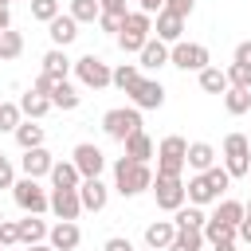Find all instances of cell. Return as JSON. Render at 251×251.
<instances>
[{
	"label": "cell",
	"instance_id": "7",
	"mask_svg": "<svg viewBox=\"0 0 251 251\" xmlns=\"http://www.w3.org/2000/svg\"><path fill=\"white\" fill-rule=\"evenodd\" d=\"M169 63L180 67V71H196V75H200L204 67H212V55H208L204 43H188V39H180V43L169 47Z\"/></svg>",
	"mask_w": 251,
	"mask_h": 251
},
{
	"label": "cell",
	"instance_id": "59",
	"mask_svg": "<svg viewBox=\"0 0 251 251\" xmlns=\"http://www.w3.org/2000/svg\"><path fill=\"white\" fill-rule=\"evenodd\" d=\"M145 251H149V247H145Z\"/></svg>",
	"mask_w": 251,
	"mask_h": 251
},
{
	"label": "cell",
	"instance_id": "51",
	"mask_svg": "<svg viewBox=\"0 0 251 251\" xmlns=\"http://www.w3.org/2000/svg\"><path fill=\"white\" fill-rule=\"evenodd\" d=\"M235 235H239L243 243H251V220H247V216L239 220V227H235Z\"/></svg>",
	"mask_w": 251,
	"mask_h": 251
},
{
	"label": "cell",
	"instance_id": "25",
	"mask_svg": "<svg viewBox=\"0 0 251 251\" xmlns=\"http://www.w3.org/2000/svg\"><path fill=\"white\" fill-rule=\"evenodd\" d=\"M78 102H82V94H78V86L75 82H55V90H51V110H78Z\"/></svg>",
	"mask_w": 251,
	"mask_h": 251
},
{
	"label": "cell",
	"instance_id": "8",
	"mask_svg": "<svg viewBox=\"0 0 251 251\" xmlns=\"http://www.w3.org/2000/svg\"><path fill=\"white\" fill-rule=\"evenodd\" d=\"M247 165H251V141L243 133H227L224 137V169H227V176H247Z\"/></svg>",
	"mask_w": 251,
	"mask_h": 251
},
{
	"label": "cell",
	"instance_id": "56",
	"mask_svg": "<svg viewBox=\"0 0 251 251\" xmlns=\"http://www.w3.org/2000/svg\"><path fill=\"white\" fill-rule=\"evenodd\" d=\"M0 4H12V0H0Z\"/></svg>",
	"mask_w": 251,
	"mask_h": 251
},
{
	"label": "cell",
	"instance_id": "44",
	"mask_svg": "<svg viewBox=\"0 0 251 251\" xmlns=\"http://www.w3.org/2000/svg\"><path fill=\"white\" fill-rule=\"evenodd\" d=\"M51 90H55V78L39 71V75L31 78V94H43V98H51Z\"/></svg>",
	"mask_w": 251,
	"mask_h": 251
},
{
	"label": "cell",
	"instance_id": "31",
	"mask_svg": "<svg viewBox=\"0 0 251 251\" xmlns=\"http://www.w3.org/2000/svg\"><path fill=\"white\" fill-rule=\"evenodd\" d=\"M47 110H51V98H43V94H31V90H27V94L20 98V114H24L27 122H39Z\"/></svg>",
	"mask_w": 251,
	"mask_h": 251
},
{
	"label": "cell",
	"instance_id": "35",
	"mask_svg": "<svg viewBox=\"0 0 251 251\" xmlns=\"http://www.w3.org/2000/svg\"><path fill=\"white\" fill-rule=\"evenodd\" d=\"M98 0H71V8H67V16L75 20V24H94L98 20Z\"/></svg>",
	"mask_w": 251,
	"mask_h": 251
},
{
	"label": "cell",
	"instance_id": "14",
	"mask_svg": "<svg viewBox=\"0 0 251 251\" xmlns=\"http://www.w3.org/2000/svg\"><path fill=\"white\" fill-rule=\"evenodd\" d=\"M51 212H55L59 220H78V216H82L78 188H51Z\"/></svg>",
	"mask_w": 251,
	"mask_h": 251
},
{
	"label": "cell",
	"instance_id": "60",
	"mask_svg": "<svg viewBox=\"0 0 251 251\" xmlns=\"http://www.w3.org/2000/svg\"><path fill=\"white\" fill-rule=\"evenodd\" d=\"M27 4H31V0H27Z\"/></svg>",
	"mask_w": 251,
	"mask_h": 251
},
{
	"label": "cell",
	"instance_id": "54",
	"mask_svg": "<svg viewBox=\"0 0 251 251\" xmlns=\"http://www.w3.org/2000/svg\"><path fill=\"white\" fill-rule=\"evenodd\" d=\"M212 251H235V243H216Z\"/></svg>",
	"mask_w": 251,
	"mask_h": 251
},
{
	"label": "cell",
	"instance_id": "48",
	"mask_svg": "<svg viewBox=\"0 0 251 251\" xmlns=\"http://www.w3.org/2000/svg\"><path fill=\"white\" fill-rule=\"evenodd\" d=\"M231 63H239V67L251 71V39H243V43L235 47V59H231Z\"/></svg>",
	"mask_w": 251,
	"mask_h": 251
},
{
	"label": "cell",
	"instance_id": "47",
	"mask_svg": "<svg viewBox=\"0 0 251 251\" xmlns=\"http://www.w3.org/2000/svg\"><path fill=\"white\" fill-rule=\"evenodd\" d=\"M102 251H137V247H133L126 235H110V239L102 243Z\"/></svg>",
	"mask_w": 251,
	"mask_h": 251
},
{
	"label": "cell",
	"instance_id": "27",
	"mask_svg": "<svg viewBox=\"0 0 251 251\" xmlns=\"http://www.w3.org/2000/svg\"><path fill=\"white\" fill-rule=\"evenodd\" d=\"M137 82H141V67H137V63H118V67L110 71V86H118V90H126V94H129Z\"/></svg>",
	"mask_w": 251,
	"mask_h": 251
},
{
	"label": "cell",
	"instance_id": "50",
	"mask_svg": "<svg viewBox=\"0 0 251 251\" xmlns=\"http://www.w3.org/2000/svg\"><path fill=\"white\" fill-rule=\"evenodd\" d=\"M165 8V0H137V12H145V16H157Z\"/></svg>",
	"mask_w": 251,
	"mask_h": 251
},
{
	"label": "cell",
	"instance_id": "6",
	"mask_svg": "<svg viewBox=\"0 0 251 251\" xmlns=\"http://www.w3.org/2000/svg\"><path fill=\"white\" fill-rule=\"evenodd\" d=\"M110 63L102 59V55H82V59H75V75H78V82L86 86V90H106L110 86Z\"/></svg>",
	"mask_w": 251,
	"mask_h": 251
},
{
	"label": "cell",
	"instance_id": "52",
	"mask_svg": "<svg viewBox=\"0 0 251 251\" xmlns=\"http://www.w3.org/2000/svg\"><path fill=\"white\" fill-rule=\"evenodd\" d=\"M12 27V12H8V4H0V31H8Z\"/></svg>",
	"mask_w": 251,
	"mask_h": 251
},
{
	"label": "cell",
	"instance_id": "55",
	"mask_svg": "<svg viewBox=\"0 0 251 251\" xmlns=\"http://www.w3.org/2000/svg\"><path fill=\"white\" fill-rule=\"evenodd\" d=\"M243 216H247V220H251V200H247V204H243Z\"/></svg>",
	"mask_w": 251,
	"mask_h": 251
},
{
	"label": "cell",
	"instance_id": "53",
	"mask_svg": "<svg viewBox=\"0 0 251 251\" xmlns=\"http://www.w3.org/2000/svg\"><path fill=\"white\" fill-rule=\"evenodd\" d=\"M24 251H55L51 243H35V247H24Z\"/></svg>",
	"mask_w": 251,
	"mask_h": 251
},
{
	"label": "cell",
	"instance_id": "45",
	"mask_svg": "<svg viewBox=\"0 0 251 251\" xmlns=\"http://www.w3.org/2000/svg\"><path fill=\"white\" fill-rule=\"evenodd\" d=\"M192 8H196V0H165V12H173V16H180V20H188Z\"/></svg>",
	"mask_w": 251,
	"mask_h": 251
},
{
	"label": "cell",
	"instance_id": "15",
	"mask_svg": "<svg viewBox=\"0 0 251 251\" xmlns=\"http://www.w3.org/2000/svg\"><path fill=\"white\" fill-rule=\"evenodd\" d=\"M51 165H55V157L39 145V149H24V157H20V173L24 176H31V180H39V176H47L51 173Z\"/></svg>",
	"mask_w": 251,
	"mask_h": 251
},
{
	"label": "cell",
	"instance_id": "5",
	"mask_svg": "<svg viewBox=\"0 0 251 251\" xmlns=\"http://www.w3.org/2000/svg\"><path fill=\"white\" fill-rule=\"evenodd\" d=\"M102 129H106V137L126 141L129 133L141 129V110H133V106H114V110L102 114Z\"/></svg>",
	"mask_w": 251,
	"mask_h": 251
},
{
	"label": "cell",
	"instance_id": "21",
	"mask_svg": "<svg viewBox=\"0 0 251 251\" xmlns=\"http://www.w3.org/2000/svg\"><path fill=\"white\" fill-rule=\"evenodd\" d=\"M173 235H176V224H173V220H153V224L145 227V247H149V251H165V247L173 243Z\"/></svg>",
	"mask_w": 251,
	"mask_h": 251
},
{
	"label": "cell",
	"instance_id": "34",
	"mask_svg": "<svg viewBox=\"0 0 251 251\" xmlns=\"http://www.w3.org/2000/svg\"><path fill=\"white\" fill-rule=\"evenodd\" d=\"M224 110L235 114V118L247 114V110H251V90H235V86H227V90H224Z\"/></svg>",
	"mask_w": 251,
	"mask_h": 251
},
{
	"label": "cell",
	"instance_id": "13",
	"mask_svg": "<svg viewBox=\"0 0 251 251\" xmlns=\"http://www.w3.org/2000/svg\"><path fill=\"white\" fill-rule=\"evenodd\" d=\"M78 200H82V212H102L110 204V188L102 184V176H90L78 184Z\"/></svg>",
	"mask_w": 251,
	"mask_h": 251
},
{
	"label": "cell",
	"instance_id": "22",
	"mask_svg": "<svg viewBox=\"0 0 251 251\" xmlns=\"http://www.w3.org/2000/svg\"><path fill=\"white\" fill-rule=\"evenodd\" d=\"M122 157H129V161H141V165H149V157H153V141H149V133L145 129H137V133H129L126 141H122Z\"/></svg>",
	"mask_w": 251,
	"mask_h": 251
},
{
	"label": "cell",
	"instance_id": "57",
	"mask_svg": "<svg viewBox=\"0 0 251 251\" xmlns=\"http://www.w3.org/2000/svg\"><path fill=\"white\" fill-rule=\"evenodd\" d=\"M247 176H251V165H247Z\"/></svg>",
	"mask_w": 251,
	"mask_h": 251
},
{
	"label": "cell",
	"instance_id": "1",
	"mask_svg": "<svg viewBox=\"0 0 251 251\" xmlns=\"http://www.w3.org/2000/svg\"><path fill=\"white\" fill-rule=\"evenodd\" d=\"M145 188H153V169L141 161L118 157L114 161V192L118 196H141Z\"/></svg>",
	"mask_w": 251,
	"mask_h": 251
},
{
	"label": "cell",
	"instance_id": "61",
	"mask_svg": "<svg viewBox=\"0 0 251 251\" xmlns=\"http://www.w3.org/2000/svg\"><path fill=\"white\" fill-rule=\"evenodd\" d=\"M0 251H4V247H0Z\"/></svg>",
	"mask_w": 251,
	"mask_h": 251
},
{
	"label": "cell",
	"instance_id": "46",
	"mask_svg": "<svg viewBox=\"0 0 251 251\" xmlns=\"http://www.w3.org/2000/svg\"><path fill=\"white\" fill-rule=\"evenodd\" d=\"M16 184V169H12V161L0 153V188H12Z\"/></svg>",
	"mask_w": 251,
	"mask_h": 251
},
{
	"label": "cell",
	"instance_id": "26",
	"mask_svg": "<svg viewBox=\"0 0 251 251\" xmlns=\"http://www.w3.org/2000/svg\"><path fill=\"white\" fill-rule=\"evenodd\" d=\"M47 176H51V188H78V184H82V176H78L75 161H55Z\"/></svg>",
	"mask_w": 251,
	"mask_h": 251
},
{
	"label": "cell",
	"instance_id": "19",
	"mask_svg": "<svg viewBox=\"0 0 251 251\" xmlns=\"http://www.w3.org/2000/svg\"><path fill=\"white\" fill-rule=\"evenodd\" d=\"M216 165V149L208 141H188V153H184V169L192 173H208Z\"/></svg>",
	"mask_w": 251,
	"mask_h": 251
},
{
	"label": "cell",
	"instance_id": "23",
	"mask_svg": "<svg viewBox=\"0 0 251 251\" xmlns=\"http://www.w3.org/2000/svg\"><path fill=\"white\" fill-rule=\"evenodd\" d=\"M20 224V247H35V243H47V224L39 220V216H24V220H16Z\"/></svg>",
	"mask_w": 251,
	"mask_h": 251
},
{
	"label": "cell",
	"instance_id": "43",
	"mask_svg": "<svg viewBox=\"0 0 251 251\" xmlns=\"http://www.w3.org/2000/svg\"><path fill=\"white\" fill-rule=\"evenodd\" d=\"M122 20H126V16H114V12H98V20H94V24H98L106 35H118V31H122Z\"/></svg>",
	"mask_w": 251,
	"mask_h": 251
},
{
	"label": "cell",
	"instance_id": "33",
	"mask_svg": "<svg viewBox=\"0 0 251 251\" xmlns=\"http://www.w3.org/2000/svg\"><path fill=\"white\" fill-rule=\"evenodd\" d=\"M212 220L239 227V220H243V200H216V212H212Z\"/></svg>",
	"mask_w": 251,
	"mask_h": 251
},
{
	"label": "cell",
	"instance_id": "36",
	"mask_svg": "<svg viewBox=\"0 0 251 251\" xmlns=\"http://www.w3.org/2000/svg\"><path fill=\"white\" fill-rule=\"evenodd\" d=\"M24 55V35L20 31H0V59H20Z\"/></svg>",
	"mask_w": 251,
	"mask_h": 251
},
{
	"label": "cell",
	"instance_id": "18",
	"mask_svg": "<svg viewBox=\"0 0 251 251\" xmlns=\"http://www.w3.org/2000/svg\"><path fill=\"white\" fill-rule=\"evenodd\" d=\"M47 35H51V43H55V47L63 51V47H71V43L78 39V24H75V20L67 16V12H59V16H55V20L47 24Z\"/></svg>",
	"mask_w": 251,
	"mask_h": 251
},
{
	"label": "cell",
	"instance_id": "9",
	"mask_svg": "<svg viewBox=\"0 0 251 251\" xmlns=\"http://www.w3.org/2000/svg\"><path fill=\"white\" fill-rule=\"evenodd\" d=\"M153 200H157L161 212L184 208V204H188V200H184V180H180V176H153Z\"/></svg>",
	"mask_w": 251,
	"mask_h": 251
},
{
	"label": "cell",
	"instance_id": "16",
	"mask_svg": "<svg viewBox=\"0 0 251 251\" xmlns=\"http://www.w3.org/2000/svg\"><path fill=\"white\" fill-rule=\"evenodd\" d=\"M47 243H51L55 251H75V247L82 243V231H78L75 220H59V224L47 231Z\"/></svg>",
	"mask_w": 251,
	"mask_h": 251
},
{
	"label": "cell",
	"instance_id": "49",
	"mask_svg": "<svg viewBox=\"0 0 251 251\" xmlns=\"http://www.w3.org/2000/svg\"><path fill=\"white\" fill-rule=\"evenodd\" d=\"M98 8H102V12H114V16H126V12H129L126 0H98Z\"/></svg>",
	"mask_w": 251,
	"mask_h": 251
},
{
	"label": "cell",
	"instance_id": "39",
	"mask_svg": "<svg viewBox=\"0 0 251 251\" xmlns=\"http://www.w3.org/2000/svg\"><path fill=\"white\" fill-rule=\"evenodd\" d=\"M59 12H63L59 0H31V20H39V24H51Z\"/></svg>",
	"mask_w": 251,
	"mask_h": 251
},
{
	"label": "cell",
	"instance_id": "12",
	"mask_svg": "<svg viewBox=\"0 0 251 251\" xmlns=\"http://www.w3.org/2000/svg\"><path fill=\"white\" fill-rule=\"evenodd\" d=\"M153 31H157L153 39H161V43H169V47H173V43H180V39H184V20L161 8V12L153 16Z\"/></svg>",
	"mask_w": 251,
	"mask_h": 251
},
{
	"label": "cell",
	"instance_id": "29",
	"mask_svg": "<svg viewBox=\"0 0 251 251\" xmlns=\"http://www.w3.org/2000/svg\"><path fill=\"white\" fill-rule=\"evenodd\" d=\"M12 137H16V145H20V149H39L47 133H43V126H39V122H20Z\"/></svg>",
	"mask_w": 251,
	"mask_h": 251
},
{
	"label": "cell",
	"instance_id": "3",
	"mask_svg": "<svg viewBox=\"0 0 251 251\" xmlns=\"http://www.w3.org/2000/svg\"><path fill=\"white\" fill-rule=\"evenodd\" d=\"M12 200H16V208H20L24 216H43V212H51V192H47L39 180H31V176H20V180L12 184Z\"/></svg>",
	"mask_w": 251,
	"mask_h": 251
},
{
	"label": "cell",
	"instance_id": "20",
	"mask_svg": "<svg viewBox=\"0 0 251 251\" xmlns=\"http://www.w3.org/2000/svg\"><path fill=\"white\" fill-rule=\"evenodd\" d=\"M137 67H145V71H161V67H169V43H161V39H153L149 35V43L137 51Z\"/></svg>",
	"mask_w": 251,
	"mask_h": 251
},
{
	"label": "cell",
	"instance_id": "24",
	"mask_svg": "<svg viewBox=\"0 0 251 251\" xmlns=\"http://www.w3.org/2000/svg\"><path fill=\"white\" fill-rule=\"evenodd\" d=\"M75 71V63L67 59V51H59V47H51L47 55H43V75H51L55 82H63L67 75Z\"/></svg>",
	"mask_w": 251,
	"mask_h": 251
},
{
	"label": "cell",
	"instance_id": "40",
	"mask_svg": "<svg viewBox=\"0 0 251 251\" xmlns=\"http://www.w3.org/2000/svg\"><path fill=\"white\" fill-rule=\"evenodd\" d=\"M224 75H227V86H235V90H251V71H247V67L231 63V67H224Z\"/></svg>",
	"mask_w": 251,
	"mask_h": 251
},
{
	"label": "cell",
	"instance_id": "28",
	"mask_svg": "<svg viewBox=\"0 0 251 251\" xmlns=\"http://www.w3.org/2000/svg\"><path fill=\"white\" fill-rule=\"evenodd\" d=\"M204 208H196V204H184V208H176L173 212V224H176V231H200L204 227Z\"/></svg>",
	"mask_w": 251,
	"mask_h": 251
},
{
	"label": "cell",
	"instance_id": "2",
	"mask_svg": "<svg viewBox=\"0 0 251 251\" xmlns=\"http://www.w3.org/2000/svg\"><path fill=\"white\" fill-rule=\"evenodd\" d=\"M149 35H153V16H145V12H126V20H122V31L114 35L118 39V47L126 51V55H137L145 43H149Z\"/></svg>",
	"mask_w": 251,
	"mask_h": 251
},
{
	"label": "cell",
	"instance_id": "38",
	"mask_svg": "<svg viewBox=\"0 0 251 251\" xmlns=\"http://www.w3.org/2000/svg\"><path fill=\"white\" fill-rule=\"evenodd\" d=\"M24 122L20 102H0V133H16V126Z\"/></svg>",
	"mask_w": 251,
	"mask_h": 251
},
{
	"label": "cell",
	"instance_id": "37",
	"mask_svg": "<svg viewBox=\"0 0 251 251\" xmlns=\"http://www.w3.org/2000/svg\"><path fill=\"white\" fill-rule=\"evenodd\" d=\"M165 251H204V235L200 231H176Z\"/></svg>",
	"mask_w": 251,
	"mask_h": 251
},
{
	"label": "cell",
	"instance_id": "30",
	"mask_svg": "<svg viewBox=\"0 0 251 251\" xmlns=\"http://www.w3.org/2000/svg\"><path fill=\"white\" fill-rule=\"evenodd\" d=\"M200 235H204V243H212V247H216V243H235V227H231V224H220V220H212V216L204 220Z\"/></svg>",
	"mask_w": 251,
	"mask_h": 251
},
{
	"label": "cell",
	"instance_id": "4",
	"mask_svg": "<svg viewBox=\"0 0 251 251\" xmlns=\"http://www.w3.org/2000/svg\"><path fill=\"white\" fill-rule=\"evenodd\" d=\"M184 153H188V141L180 133L161 137V145H157V173L153 176H180L184 173Z\"/></svg>",
	"mask_w": 251,
	"mask_h": 251
},
{
	"label": "cell",
	"instance_id": "17",
	"mask_svg": "<svg viewBox=\"0 0 251 251\" xmlns=\"http://www.w3.org/2000/svg\"><path fill=\"white\" fill-rule=\"evenodd\" d=\"M184 200H188V204H196V208H204V204H216L220 196H216V188L208 184V176H204V173H192V176L184 180Z\"/></svg>",
	"mask_w": 251,
	"mask_h": 251
},
{
	"label": "cell",
	"instance_id": "11",
	"mask_svg": "<svg viewBox=\"0 0 251 251\" xmlns=\"http://www.w3.org/2000/svg\"><path fill=\"white\" fill-rule=\"evenodd\" d=\"M129 106H133V110H161V106H165V86H161V78H141V82L129 90Z\"/></svg>",
	"mask_w": 251,
	"mask_h": 251
},
{
	"label": "cell",
	"instance_id": "41",
	"mask_svg": "<svg viewBox=\"0 0 251 251\" xmlns=\"http://www.w3.org/2000/svg\"><path fill=\"white\" fill-rule=\"evenodd\" d=\"M204 176H208V184L216 188V196H224V192L231 188V176H227V169H224V165H212Z\"/></svg>",
	"mask_w": 251,
	"mask_h": 251
},
{
	"label": "cell",
	"instance_id": "10",
	"mask_svg": "<svg viewBox=\"0 0 251 251\" xmlns=\"http://www.w3.org/2000/svg\"><path fill=\"white\" fill-rule=\"evenodd\" d=\"M71 161H75V169H78V176H82V180L102 176V169H106V153H102L94 141H78V145H75V153H71Z\"/></svg>",
	"mask_w": 251,
	"mask_h": 251
},
{
	"label": "cell",
	"instance_id": "32",
	"mask_svg": "<svg viewBox=\"0 0 251 251\" xmlns=\"http://www.w3.org/2000/svg\"><path fill=\"white\" fill-rule=\"evenodd\" d=\"M196 78H200V90H204V94H224V90H227V75H224L220 67H204Z\"/></svg>",
	"mask_w": 251,
	"mask_h": 251
},
{
	"label": "cell",
	"instance_id": "58",
	"mask_svg": "<svg viewBox=\"0 0 251 251\" xmlns=\"http://www.w3.org/2000/svg\"><path fill=\"white\" fill-rule=\"evenodd\" d=\"M0 220H4V212H0Z\"/></svg>",
	"mask_w": 251,
	"mask_h": 251
},
{
	"label": "cell",
	"instance_id": "42",
	"mask_svg": "<svg viewBox=\"0 0 251 251\" xmlns=\"http://www.w3.org/2000/svg\"><path fill=\"white\" fill-rule=\"evenodd\" d=\"M0 247H20V224L16 220H0Z\"/></svg>",
	"mask_w": 251,
	"mask_h": 251
}]
</instances>
